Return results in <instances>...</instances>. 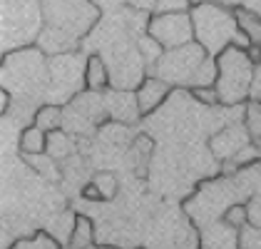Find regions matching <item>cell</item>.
Segmentation results:
<instances>
[{"label":"cell","mask_w":261,"mask_h":249,"mask_svg":"<svg viewBox=\"0 0 261 249\" xmlns=\"http://www.w3.org/2000/svg\"><path fill=\"white\" fill-rule=\"evenodd\" d=\"M20 152L25 155H42L47 152V132L30 124L20 132Z\"/></svg>","instance_id":"15"},{"label":"cell","mask_w":261,"mask_h":249,"mask_svg":"<svg viewBox=\"0 0 261 249\" xmlns=\"http://www.w3.org/2000/svg\"><path fill=\"white\" fill-rule=\"evenodd\" d=\"M169 90H172V85L164 83V80L157 78V75H154V78H144L142 85L135 90V92H137V105H140L142 115L154 112V110L169 97Z\"/></svg>","instance_id":"10"},{"label":"cell","mask_w":261,"mask_h":249,"mask_svg":"<svg viewBox=\"0 0 261 249\" xmlns=\"http://www.w3.org/2000/svg\"><path fill=\"white\" fill-rule=\"evenodd\" d=\"M42 28L38 45L42 53L65 55L77 47L100 20V5L95 0H42Z\"/></svg>","instance_id":"1"},{"label":"cell","mask_w":261,"mask_h":249,"mask_svg":"<svg viewBox=\"0 0 261 249\" xmlns=\"http://www.w3.org/2000/svg\"><path fill=\"white\" fill-rule=\"evenodd\" d=\"M105 105H107V115L117 122H137L140 120V105H137V92L132 90H112L105 95Z\"/></svg>","instance_id":"9"},{"label":"cell","mask_w":261,"mask_h":249,"mask_svg":"<svg viewBox=\"0 0 261 249\" xmlns=\"http://www.w3.org/2000/svg\"><path fill=\"white\" fill-rule=\"evenodd\" d=\"M42 3L38 0H3V53H13L30 47V42L40 38Z\"/></svg>","instance_id":"6"},{"label":"cell","mask_w":261,"mask_h":249,"mask_svg":"<svg viewBox=\"0 0 261 249\" xmlns=\"http://www.w3.org/2000/svg\"><path fill=\"white\" fill-rule=\"evenodd\" d=\"M110 83H112L110 67L102 60V55H90L85 62V87L92 90V92H102Z\"/></svg>","instance_id":"12"},{"label":"cell","mask_w":261,"mask_h":249,"mask_svg":"<svg viewBox=\"0 0 261 249\" xmlns=\"http://www.w3.org/2000/svg\"><path fill=\"white\" fill-rule=\"evenodd\" d=\"M147 35L154 38L164 50H174L194 40V22L187 13H154L147 22Z\"/></svg>","instance_id":"8"},{"label":"cell","mask_w":261,"mask_h":249,"mask_svg":"<svg viewBox=\"0 0 261 249\" xmlns=\"http://www.w3.org/2000/svg\"><path fill=\"white\" fill-rule=\"evenodd\" d=\"M194 3H197V0H194ZM199 3H201V0H199Z\"/></svg>","instance_id":"28"},{"label":"cell","mask_w":261,"mask_h":249,"mask_svg":"<svg viewBox=\"0 0 261 249\" xmlns=\"http://www.w3.org/2000/svg\"><path fill=\"white\" fill-rule=\"evenodd\" d=\"M102 249H110V247H102Z\"/></svg>","instance_id":"27"},{"label":"cell","mask_w":261,"mask_h":249,"mask_svg":"<svg viewBox=\"0 0 261 249\" xmlns=\"http://www.w3.org/2000/svg\"><path fill=\"white\" fill-rule=\"evenodd\" d=\"M251 97L261 100V62L254 67V83H251Z\"/></svg>","instance_id":"25"},{"label":"cell","mask_w":261,"mask_h":249,"mask_svg":"<svg viewBox=\"0 0 261 249\" xmlns=\"http://www.w3.org/2000/svg\"><path fill=\"white\" fill-rule=\"evenodd\" d=\"M50 78V62H45V53L40 47H20L5 55L3 60V87L10 90L15 97L25 95L33 97L40 92V87H47Z\"/></svg>","instance_id":"5"},{"label":"cell","mask_w":261,"mask_h":249,"mask_svg":"<svg viewBox=\"0 0 261 249\" xmlns=\"http://www.w3.org/2000/svg\"><path fill=\"white\" fill-rule=\"evenodd\" d=\"M189 95H192L194 100L204 103V105H217V103H219V92H217V87H214V85H204V87H192V90H189Z\"/></svg>","instance_id":"23"},{"label":"cell","mask_w":261,"mask_h":249,"mask_svg":"<svg viewBox=\"0 0 261 249\" xmlns=\"http://www.w3.org/2000/svg\"><path fill=\"white\" fill-rule=\"evenodd\" d=\"M75 150V142L70 135H65L62 130H55V132H47V155L55 157V160H62L67 155H72Z\"/></svg>","instance_id":"16"},{"label":"cell","mask_w":261,"mask_h":249,"mask_svg":"<svg viewBox=\"0 0 261 249\" xmlns=\"http://www.w3.org/2000/svg\"><path fill=\"white\" fill-rule=\"evenodd\" d=\"M249 207L246 205H241V202H234V205H229L226 212H224V217H221V222H226L229 227L234 229H241L244 225H249Z\"/></svg>","instance_id":"19"},{"label":"cell","mask_w":261,"mask_h":249,"mask_svg":"<svg viewBox=\"0 0 261 249\" xmlns=\"http://www.w3.org/2000/svg\"><path fill=\"white\" fill-rule=\"evenodd\" d=\"M256 62L249 55V47L231 45L217 55V92L221 105H241L251 97Z\"/></svg>","instance_id":"4"},{"label":"cell","mask_w":261,"mask_h":249,"mask_svg":"<svg viewBox=\"0 0 261 249\" xmlns=\"http://www.w3.org/2000/svg\"><path fill=\"white\" fill-rule=\"evenodd\" d=\"M259 103H261V100H259Z\"/></svg>","instance_id":"29"},{"label":"cell","mask_w":261,"mask_h":249,"mask_svg":"<svg viewBox=\"0 0 261 249\" xmlns=\"http://www.w3.org/2000/svg\"><path fill=\"white\" fill-rule=\"evenodd\" d=\"M189 15L194 22V40L204 45L212 58H217L231 45H239V47L251 45L237 20V13L221 8L217 3H209V0L194 3Z\"/></svg>","instance_id":"3"},{"label":"cell","mask_w":261,"mask_h":249,"mask_svg":"<svg viewBox=\"0 0 261 249\" xmlns=\"http://www.w3.org/2000/svg\"><path fill=\"white\" fill-rule=\"evenodd\" d=\"M237 244H239V249H261V227L259 225H244L239 229Z\"/></svg>","instance_id":"20"},{"label":"cell","mask_w":261,"mask_h":249,"mask_svg":"<svg viewBox=\"0 0 261 249\" xmlns=\"http://www.w3.org/2000/svg\"><path fill=\"white\" fill-rule=\"evenodd\" d=\"M189 5H192V0H157L154 10L157 13H187V10H192Z\"/></svg>","instance_id":"24"},{"label":"cell","mask_w":261,"mask_h":249,"mask_svg":"<svg viewBox=\"0 0 261 249\" xmlns=\"http://www.w3.org/2000/svg\"><path fill=\"white\" fill-rule=\"evenodd\" d=\"M154 75L172 87H204L217 83V58L197 40L174 50H164L154 62Z\"/></svg>","instance_id":"2"},{"label":"cell","mask_w":261,"mask_h":249,"mask_svg":"<svg viewBox=\"0 0 261 249\" xmlns=\"http://www.w3.org/2000/svg\"><path fill=\"white\" fill-rule=\"evenodd\" d=\"M10 100H13V92L10 90H0V112L3 115H8V110H10Z\"/></svg>","instance_id":"26"},{"label":"cell","mask_w":261,"mask_h":249,"mask_svg":"<svg viewBox=\"0 0 261 249\" xmlns=\"http://www.w3.org/2000/svg\"><path fill=\"white\" fill-rule=\"evenodd\" d=\"M249 132H244L241 127H226L221 130L219 135H214L212 140V152L219 157V160H234V155L239 152L244 145H249L251 140H246Z\"/></svg>","instance_id":"11"},{"label":"cell","mask_w":261,"mask_h":249,"mask_svg":"<svg viewBox=\"0 0 261 249\" xmlns=\"http://www.w3.org/2000/svg\"><path fill=\"white\" fill-rule=\"evenodd\" d=\"M244 120H246V132H249V137H251V140L261 137V103L259 100L246 105V115H244Z\"/></svg>","instance_id":"21"},{"label":"cell","mask_w":261,"mask_h":249,"mask_svg":"<svg viewBox=\"0 0 261 249\" xmlns=\"http://www.w3.org/2000/svg\"><path fill=\"white\" fill-rule=\"evenodd\" d=\"M33 124L45 130V132H55V130H60L62 124H65V112H62L60 105L42 103L35 110V115H33Z\"/></svg>","instance_id":"14"},{"label":"cell","mask_w":261,"mask_h":249,"mask_svg":"<svg viewBox=\"0 0 261 249\" xmlns=\"http://www.w3.org/2000/svg\"><path fill=\"white\" fill-rule=\"evenodd\" d=\"M95 242V225L90 217H75L70 237H67V249H90Z\"/></svg>","instance_id":"13"},{"label":"cell","mask_w":261,"mask_h":249,"mask_svg":"<svg viewBox=\"0 0 261 249\" xmlns=\"http://www.w3.org/2000/svg\"><path fill=\"white\" fill-rule=\"evenodd\" d=\"M234 13H237V20H239L241 30L246 33L249 42L261 47V18L254 15V13H249V10H244V8H237Z\"/></svg>","instance_id":"17"},{"label":"cell","mask_w":261,"mask_h":249,"mask_svg":"<svg viewBox=\"0 0 261 249\" xmlns=\"http://www.w3.org/2000/svg\"><path fill=\"white\" fill-rule=\"evenodd\" d=\"M85 83V70H80V60L72 53L50 58V78H47V103H70L80 95V87Z\"/></svg>","instance_id":"7"},{"label":"cell","mask_w":261,"mask_h":249,"mask_svg":"<svg viewBox=\"0 0 261 249\" xmlns=\"http://www.w3.org/2000/svg\"><path fill=\"white\" fill-rule=\"evenodd\" d=\"M10 249H60V244H58L55 237H50L45 232H38V234H33L28 239H15V244Z\"/></svg>","instance_id":"18"},{"label":"cell","mask_w":261,"mask_h":249,"mask_svg":"<svg viewBox=\"0 0 261 249\" xmlns=\"http://www.w3.org/2000/svg\"><path fill=\"white\" fill-rule=\"evenodd\" d=\"M92 185L100 189L102 200H112V197L117 194V177H115L112 172H97V175L92 177Z\"/></svg>","instance_id":"22"}]
</instances>
